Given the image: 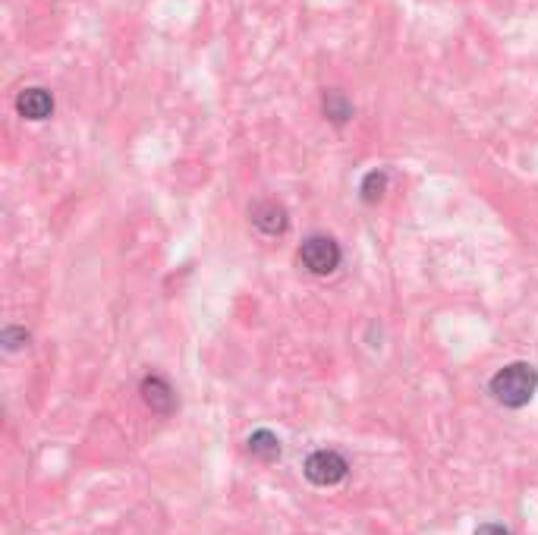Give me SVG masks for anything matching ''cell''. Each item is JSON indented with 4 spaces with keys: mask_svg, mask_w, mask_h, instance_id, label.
<instances>
[{
    "mask_svg": "<svg viewBox=\"0 0 538 535\" xmlns=\"http://www.w3.org/2000/svg\"><path fill=\"white\" fill-rule=\"evenodd\" d=\"M139 391H142V400L152 406V413H161V416H167L170 410H174V403H177L174 391H170V384L161 375L142 378V388Z\"/></svg>",
    "mask_w": 538,
    "mask_h": 535,
    "instance_id": "cell-6",
    "label": "cell"
},
{
    "mask_svg": "<svg viewBox=\"0 0 538 535\" xmlns=\"http://www.w3.org/2000/svg\"><path fill=\"white\" fill-rule=\"evenodd\" d=\"M299 262L303 268L315 277H328L337 271L340 265V246L334 237H325V233H312V237L299 246Z\"/></svg>",
    "mask_w": 538,
    "mask_h": 535,
    "instance_id": "cell-2",
    "label": "cell"
},
{
    "mask_svg": "<svg viewBox=\"0 0 538 535\" xmlns=\"http://www.w3.org/2000/svg\"><path fill=\"white\" fill-rule=\"evenodd\" d=\"M246 451L255 457V460H262V463H274L277 457H281V441H277L274 432H268V428H258V432L249 435L246 441Z\"/></svg>",
    "mask_w": 538,
    "mask_h": 535,
    "instance_id": "cell-7",
    "label": "cell"
},
{
    "mask_svg": "<svg viewBox=\"0 0 538 535\" xmlns=\"http://www.w3.org/2000/svg\"><path fill=\"white\" fill-rule=\"evenodd\" d=\"M249 214H252V224L262 230L265 237H281V233H287V227H290L287 208L277 202H255Z\"/></svg>",
    "mask_w": 538,
    "mask_h": 535,
    "instance_id": "cell-4",
    "label": "cell"
},
{
    "mask_svg": "<svg viewBox=\"0 0 538 535\" xmlns=\"http://www.w3.org/2000/svg\"><path fill=\"white\" fill-rule=\"evenodd\" d=\"M303 473H306V479H309L312 485H318V488H331V485H337V482L347 479L350 463H347V457H343L340 451H331V447H321V451H315V454L306 457Z\"/></svg>",
    "mask_w": 538,
    "mask_h": 535,
    "instance_id": "cell-3",
    "label": "cell"
},
{
    "mask_svg": "<svg viewBox=\"0 0 538 535\" xmlns=\"http://www.w3.org/2000/svg\"><path fill=\"white\" fill-rule=\"evenodd\" d=\"M488 391L507 410H523L538 391V369L532 362H510V366L494 372Z\"/></svg>",
    "mask_w": 538,
    "mask_h": 535,
    "instance_id": "cell-1",
    "label": "cell"
},
{
    "mask_svg": "<svg viewBox=\"0 0 538 535\" xmlns=\"http://www.w3.org/2000/svg\"><path fill=\"white\" fill-rule=\"evenodd\" d=\"M476 535H513V532L507 526H501V523H485V526L476 529Z\"/></svg>",
    "mask_w": 538,
    "mask_h": 535,
    "instance_id": "cell-11",
    "label": "cell"
},
{
    "mask_svg": "<svg viewBox=\"0 0 538 535\" xmlns=\"http://www.w3.org/2000/svg\"><path fill=\"white\" fill-rule=\"evenodd\" d=\"M4 347H7V350H23V347H29V331H23V328H7V331H4Z\"/></svg>",
    "mask_w": 538,
    "mask_h": 535,
    "instance_id": "cell-10",
    "label": "cell"
},
{
    "mask_svg": "<svg viewBox=\"0 0 538 535\" xmlns=\"http://www.w3.org/2000/svg\"><path fill=\"white\" fill-rule=\"evenodd\" d=\"M359 192H362L365 205H378L384 199V192H387V174H384V170H369V174L362 177Z\"/></svg>",
    "mask_w": 538,
    "mask_h": 535,
    "instance_id": "cell-8",
    "label": "cell"
},
{
    "mask_svg": "<svg viewBox=\"0 0 538 535\" xmlns=\"http://www.w3.org/2000/svg\"><path fill=\"white\" fill-rule=\"evenodd\" d=\"M16 111L26 120H48L54 114V98L48 89H26L16 98Z\"/></svg>",
    "mask_w": 538,
    "mask_h": 535,
    "instance_id": "cell-5",
    "label": "cell"
},
{
    "mask_svg": "<svg viewBox=\"0 0 538 535\" xmlns=\"http://www.w3.org/2000/svg\"><path fill=\"white\" fill-rule=\"evenodd\" d=\"M325 117L331 120V123H347L350 117H353V104H350V98L343 95V92H337V89H331L328 95H325Z\"/></svg>",
    "mask_w": 538,
    "mask_h": 535,
    "instance_id": "cell-9",
    "label": "cell"
}]
</instances>
